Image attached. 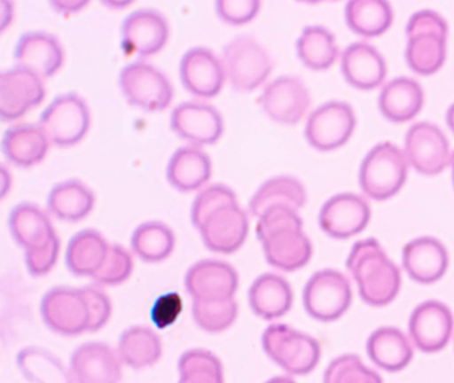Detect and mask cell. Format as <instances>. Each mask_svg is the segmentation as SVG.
Instances as JSON below:
<instances>
[{
  "instance_id": "obj_1",
  "label": "cell",
  "mask_w": 454,
  "mask_h": 383,
  "mask_svg": "<svg viewBox=\"0 0 454 383\" xmlns=\"http://www.w3.org/2000/svg\"><path fill=\"white\" fill-rule=\"evenodd\" d=\"M348 270L357 282L364 302L385 306L397 297L401 273L374 238L353 245L347 260Z\"/></svg>"
},
{
  "instance_id": "obj_2",
  "label": "cell",
  "mask_w": 454,
  "mask_h": 383,
  "mask_svg": "<svg viewBox=\"0 0 454 383\" xmlns=\"http://www.w3.org/2000/svg\"><path fill=\"white\" fill-rule=\"evenodd\" d=\"M406 61L416 74H432L442 66L448 24L440 13L424 10L411 15L406 26Z\"/></svg>"
},
{
  "instance_id": "obj_3",
  "label": "cell",
  "mask_w": 454,
  "mask_h": 383,
  "mask_svg": "<svg viewBox=\"0 0 454 383\" xmlns=\"http://www.w3.org/2000/svg\"><path fill=\"white\" fill-rule=\"evenodd\" d=\"M262 343L265 354L292 375L309 374L320 361L317 340L288 324H270L262 334Z\"/></svg>"
},
{
  "instance_id": "obj_4",
  "label": "cell",
  "mask_w": 454,
  "mask_h": 383,
  "mask_svg": "<svg viewBox=\"0 0 454 383\" xmlns=\"http://www.w3.org/2000/svg\"><path fill=\"white\" fill-rule=\"evenodd\" d=\"M408 173V160L398 146L382 143L373 146L363 160L360 185L371 199H390L403 188Z\"/></svg>"
},
{
  "instance_id": "obj_5",
  "label": "cell",
  "mask_w": 454,
  "mask_h": 383,
  "mask_svg": "<svg viewBox=\"0 0 454 383\" xmlns=\"http://www.w3.org/2000/svg\"><path fill=\"white\" fill-rule=\"evenodd\" d=\"M305 310L321 322H333L344 316L352 303V289L344 274L324 269L310 277L302 292Z\"/></svg>"
},
{
  "instance_id": "obj_6",
  "label": "cell",
  "mask_w": 454,
  "mask_h": 383,
  "mask_svg": "<svg viewBox=\"0 0 454 383\" xmlns=\"http://www.w3.org/2000/svg\"><path fill=\"white\" fill-rule=\"evenodd\" d=\"M225 74L233 88L252 90L262 85L272 71L267 50L256 40L239 36L223 48Z\"/></svg>"
},
{
  "instance_id": "obj_7",
  "label": "cell",
  "mask_w": 454,
  "mask_h": 383,
  "mask_svg": "<svg viewBox=\"0 0 454 383\" xmlns=\"http://www.w3.org/2000/svg\"><path fill=\"white\" fill-rule=\"evenodd\" d=\"M89 106L76 93H65L55 98L39 119V127L49 140L60 146L79 143L89 132Z\"/></svg>"
},
{
  "instance_id": "obj_8",
  "label": "cell",
  "mask_w": 454,
  "mask_h": 383,
  "mask_svg": "<svg viewBox=\"0 0 454 383\" xmlns=\"http://www.w3.org/2000/svg\"><path fill=\"white\" fill-rule=\"evenodd\" d=\"M119 84L124 98L145 111H161L172 101L174 90L163 72L145 61H134L121 69Z\"/></svg>"
},
{
  "instance_id": "obj_9",
  "label": "cell",
  "mask_w": 454,
  "mask_h": 383,
  "mask_svg": "<svg viewBox=\"0 0 454 383\" xmlns=\"http://www.w3.org/2000/svg\"><path fill=\"white\" fill-rule=\"evenodd\" d=\"M44 324L62 335L89 332L90 311L81 289L58 286L44 294L41 303Z\"/></svg>"
},
{
  "instance_id": "obj_10",
  "label": "cell",
  "mask_w": 454,
  "mask_h": 383,
  "mask_svg": "<svg viewBox=\"0 0 454 383\" xmlns=\"http://www.w3.org/2000/svg\"><path fill=\"white\" fill-rule=\"evenodd\" d=\"M355 128L352 106L342 101H329L310 113L305 137L318 151H333L349 140Z\"/></svg>"
},
{
  "instance_id": "obj_11",
  "label": "cell",
  "mask_w": 454,
  "mask_h": 383,
  "mask_svg": "<svg viewBox=\"0 0 454 383\" xmlns=\"http://www.w3.org/2000/svg\"><path fill=\"white\" fill-rule=\"evenodd\" d=\"M408 326L411 342L419 350L437 353L448 345L453 334V313L440 301H425L411 311Z\"/></svg>"
},
{
  "instance_id": "obj_12",
  "label": "cell",
  "mask_w": 454,
  "mask_h": 383,
  "mask_svg": "<svg viewBox=\"0 0 454 383\" xmlns=\"http://www.w3.org/2000/svg\"><path fill=\"white\" fill-rule=\"evenodd\" d=\"M44 95L41 76L20 66L7 69L0 76V117L4 121L20 119L41 104Z\"/></svg>"
},
{
  "instance_id": "obj_13",
  "label": "cell",
  "mask_w": 454,
  "mask_h": 383,
  "mask_svg": "<svg viewBox=\"0 0 454 383\" xmlns=\"http://www.w3.org/2000/svg\"><path fill=\"white\" fill-rule=\"evenodd\" d=\"M406 160L424 175H437L450 162L449 143L437 125L417 122L405 136Z\"/></svg>"
},
{
  "instance_id": "obj_14",
  "label": "cell",
  "mask_w": 454,
  "mask_h": 383,
  "mask_svg": "<svg viewBox=\"0 0 454 383\" xmlns=\"http://www.w3.org/2000/svg\"><path fill=\"white\" fill-rule=\"evenodd\" d=\"M371 220L368 202L355 193H339L323 205L318 215L321 229L333 238L361 233Z\"/></svg>"
},
{
  "instance_id": "obj_15",
  "label": "cell",
  "mask_w": 454,
  "mask_h": 383,
  "mask_svg": "<svg viewBox=\"0 0 454 383\" xmlns=\"http://www.w3.org/2000/svg\"><path fill=\"white\" fill-rule=\"evenodd\" d=\"M70 372L74 383H119L121 359L107 343H83L71 356Z\"/></svg>"
},
{
  "instance_id": "obj_16",
  "label": "cell",
  "mask_w": 454,
  "mask_h": 383,
  "mask_svg": "<svg viewBox=\"0 0 454 383\" xmlns=\"http://www.w3.org/2000/svg\"><path fill=\"white\" fill-rule=\"evenodd\" d=\"M249 223L246 212L235 204L225 205L212 213L201 223V238L212 252L230 254L240 249L248 234Z\"/></svg>"
},
{
  "instance_id": "obj_17",
  "label": "cell",
  "mask_w": 454,
  "mask_h": 383,
  "mask_svg": "<svg viewBox=\"0 0 454 383\" xmlns=\"http://www.w3.org/2000/svg\"><path fill=\"white\" fill-rule=\"evenodd\" d=\"M238 286V271L223 261H200L191 266L185 276V289L193 300H230L235 295Z\"/></svg>"
},
{
  "instance_id": "obj_18",
  "label": "cell",
  "mask_w": 454,
  "mask_h": 383,
  "mask_svg": "<svg viewBox=\"0 0 454 383\" xmlns=\"http://www.w3.org/2000/svg\"><path fill=\"white\" fill-rule=\"evenodd\" d=\"M169 28L166 18L155 10L129 13L121 27V45L127 53L155 55L166 45Z\"/></svg>"
},
{
  "instance_id": "obj_19",
  "label": "cell",
  "mask_w": 454,
  "mask_h": 383,
  "mask_svg": "<svg viewBox=\"0 0 454 383\" xmlns=\"http://www.w3.org/2000/svg\"><path fill=\"white\" fill-rule=\"evenodd\" d=\"M260 103L270 119L294 124L309 106V92L299 77L280 76L265 87Z\"/></svg>"
},
{
  "instance_id": "obj_20",
  "label": "cell",
  "mask_w": 454,
  "mask_h": 383,
  "mask_svg": "<svg viewBox=\"0 0 454 383\" xmlns=\"http://www.w3.org/2000/svg\"><path fill=\"white\" fill-rule=\"evenodd\" d=\"M179 72L183 85L199 98H214L224 84V64L207 48L187 51L180 60Z\"/></svg>"
},
{
  "instance_id": "obj_21",
  "label": "cell",
  "mask_w": 454,
  "mask_h": 383,
  "mask_svg": "<svg viewBox=\"0 0 454 383\" xmlns=\"http://www.w3.org/2000/svg\"><path fill=\"white\" fill-rule=\"evenodd\" d=\"M171 127L177 136L195 145L216 143L224 129L217 109L208 104L195 101L180 104L174 109Z\"/></svg>"
},
{
  "instance_id": "obj_22",
  "label": "cell",
  "mask_w": 454,
  "mask_h": 383,
  "mask_svg": "<svg viewBox=\"0 0 454 383\" xmlns=\"http://www.w3.org/2000/svg\"><path fill=\"white\" fill-rule=\"evenodd\" d=\"M260 242L268 262L281 270L301 269L312 257V244L302 231V225L276 229Z\"/></svg>"
},
{
  "instance_id": "obj_23",
  "label": "cell",
  "mask_w": 454,
  "mask_h": 383,
  "mask_svg": "<svg viewBox=\"0 0 454 383\" xmlns=\"http://www.w3.org/2000/svg\"><path fill=\"white\" fill-rule=\"evenodd\" d=\"M403 263L411 279L419 284H433L446 273L448 250L437 238L419 237L403 246Z\"/></svg>"
},
{
  "instance_id": "obj_24",
  "label": "cell",
  "mask_w": 454,
  "mask_h": 383,
  "mask_svg": "<svg viewBox=\"0 0 454 383\" xmlns=\"http://www.w3.org/2000/svg\"><path fill=\"white\" fill-rule=\"evenodd\" d=\"M17 66L41 77H50L62 66L63 50L57 37L47 32H26L15 47Z\"/></svg>"
},
{
  "instance_id": "obj_25",
  "label": "cell",
  "mask_w": 454,
  "mask_h": 383,
  "mask_svg": "<svg viewBox=\"0 0 454 383\" xmlns=\"http://www.w3.org/2000/svg\"><path fill=\"white\" fill-rule=\"evenodd\" d=\"M341 71L353 87L373 90L384 82L387 64L373 45L357 42L350 44L342 53Z\"/></svg>"
},
{
  "instance_id": "obj_26",
  "label": "cell",
  "mask_w": 454,
  "mask_h": 383,
  "mask_svg": "<svg viewBox=\"0 0 454 383\" xmlns=\"http://www.w3.org/2000/svg\"><path fill=\"white\" fill-rule=\"evenodd\" d=\"M294 303L291 285L281 276L265 273L257 277L249 289V305L260 318L272 321L286 316Z\"/></svg>"
},
{
  "instance_id": "obj_27",
  "label": "cell",
  "mask_w": 454,
  "mask_h": 383,
  "mask_svg": "<svg viewBox=\"0 0 454 383\" xmlns=\"http://www.w3.org/2000/svg\"><path fill=\"white\" fill-rule=\"evenodd\" d=\"M369 358L385 371L397 372L405 369L413 359V346L397 327H380L372 332L366 342Z\"/></svg>"
},
{
  "instance_id": "obj_28",
  "label": "cell",
  "mask_w": 454,
  "mask_h": 383,
  "mask_svg": "<svg viewBox=\"0 0 454 383\" xmlns=\"http://www.w3.org/2000/svg\"><path fill=\"white\" fill-rule=\"evenodd\" d=\"M10 231L25 250L38 249L57 237L46 213L31 202L17 205L10 213Z\"/></svg>"
},
{
  "instance_id": "obj_29",
  "label": "cell",
  "mask_w": 454,
  "mask_h": 383,
  "mask_svg": "<svg viewBox=\"0 0 454 383\" xmlns=\"http://www.w3.org/2000/svg\"><path fill=\"white\" fill-rule=\"evenodd\" d=\"M424 104V90L411 77H395L382 88L379 98L381 113L390 121L403 122L413 119Z\"/></svg>"
},
{
  "instance_id": "obj_30",
  "label": "cell",
  "mask_w": 454,
  "mask_h": 383,
  "mask_svg": "<svg viewBox=\"0 0 454 383\" xmlns=\"http://www.w3.org/2000/svg\"><path fill=\"white\" fill-rule=\"evenodd\" d=\"M2 149L10 161L20 167H31L46 156L49 137L39 124L12 125L4 132Z\"/></svg>"
},
{
  "instance_id": "obj_31",
  "label": "cell",
  "mask_w": 454,
  "mask_h": 383,
  "mask_svg": "<svg viewBox=\"0 0 454 383\" xmlns=\"http://www.w3.org/2000/svg\"><path fill=\"white\" fill-rule=\"evenodd\" d=\"M209 157L195 146H183L172 154L167 167V178L177 191L192 192L211 177Z\"/></svg>"
},
{
  "instance_id": "obj_32",
  "label": "cell",
  "mask_w": 454,
  "mask_h": 383,
  "mask_svg": "<svg viewBox=\"0 0 454 383\" xmlns=\"http://www.w3.org/2000/svg\"><path fill=\"white\" fill-rule=\"evenodd\" d=\"M110 245L94 229L79 231L68 242L66 263L71 273L79 277H94L107 257Z\"/></svg>"
},
{
  "instance_id": "obj_33",
  "label": "cell",
  "mask_w": 454,
  "mask_h": 383,
  "mask_svg": "<svg viewBox=\"0 0 454 383\" xmlns=\"http://www.w3.org/2000/svg\"><path fill=\"white\" fill-rule=\"evenodd\" d=\"M307 193L296 178L289 176L272 178L262 184L249 202V210L256 217H262L267 210L275 207H286L297 210L304 207Z\"/></svg>"
},
{
  "instance_id": "obj_34",
  "label": "cell",
  "mask_w": 454,
  "mask_h": 383,
  "mask_svg": "<svg viewBox=\"0 0 454 383\" xmlns=\"http://www.w3.org/2000/svg\"><path fill=\"white\" fill-rule=\"evenodd\" d=\"M163 353L160 338L150 327L132 326L119 338L118 354L121 362L132 369L153 366Z\"/></svg>"
},
{
  "instance_id": "obj_35",
  "label": "cell",
  "mask_w": 454,
  "mask_h": 383,
  "mask_svg": "<svg viewBox=\"0 0 454 383\" xmlns=\"http://www.w3.org/2000/svg\"><path fill=\"white\" fill-rule=\"evenodd\" d=\"M95 204V196L89 186L79 180L57 184L47 199L49 210L60 220L79 221L89 215Z\"/></svg>"
},
{
  "instance_id": "obj_36",
  "label": "cell",
  "mask_w": 454,
  "mask_h": 383,
  "mask_svg": "<svg viewBox=\"0 0 454 383\" xmlns=\"http://www.w3.org/2000/svg\"><path fill=\"white\" fill-rule=\"evenodd\" d=\"M348 27L363 36L384 34L393 20V11L385 0H350L345 7Z\"/></svg>"
},
{
  "instance_id": "obj_37",
  "label": "cell",
  "mask_w": 454,
  "mask_h": 383,
  "mask_svg": "<svg viewBox=\"0 0 454 383\" xmlns=\"http://www.w3.org/2000/svg\"><path fill=\"white\" fill-rule=\"evenodd\" d=\"M18 367L31 383H74L71 372L50 351L41 348H27L17 356Z\"/></svg>"
},
{
  "instance_id": "obj_38",
  "label": "cell",
  "mask_w": 454,
  "mask_h": 383,
  "mask_svg": "<svg viewBox=\"0 0 454 383\" xmlns=\"http://www.w3.org/2000/svg\"><path fill=\"white\" fill-rule=\"evenodd\" d=\"M297 55L308 68L326 69L339 56L336 39L329 29L320 26L304 28L297 40Z\"/></svg>"
},
{
  "instance_id": "obj_39",
  "label": "cell",
  "mask_w": 454,
  "mask_h": 383,
  "mask_svg": "<svg viewBox=\"0 0 454 383\" xmlns=\"http://www.w3.org/2000/svg\"><path fill=\"white\" fill-rule=\"evenodd\" d=\"M132 249L145 262H159L171 255L175 246L174 231L159 221L142 223L135 229Z\"/></svg>"
},
{
  "instance_id": "obj_40",
  "label": "cell",
  "mask_w": 454,
  "mask_h": 383,
  "mask_svg": "<svg viewBox=\"0 0 454 383\" xmlns=\"http://www.w3.org/2000/svg\"><path fill=\"white\" fill-rule=\"evenodd\" d=\"M177 369L179 383H224L222 362L208 350L185 351L179 358Z\"/></svg>"
},
{
  "instance_id": "obj_41",
  "label": "cell",
  "mask_w": 454,
  "mask_h": 383,
  "mask_svg": "<svg viewBox=\"0 0 454 383\" xmlns=\"http://www.w3.org/2000/svg\"><path fill=\"white\" fill-rule=\"evenodd\" d=\"M192 316L200 329L220 332L232 326L238 317V303L233 298L223 301L193 300Z\"/></svg>"
},
{
  "instance_id": "obj_42",
  "label": "cell",
  "mask_w": 454,
  "mask_h": 383,
  "mask_svg": "<svg viewBox=\"0 0 454 383\" xmlns=\"http://www.w3.org/2000/svg\"><path fill=\"white\" fill-rule=\"evenodd\" d=\"M324 383H382L379 372L363 363L355 354L333 359L324 372Z\"/></svg>"
},
{
  "instance_id": "obj_43",
  "label": "cell",
  "mask_w": 454,
  "mask_h": 383,
  "mask_svg": "<svg viewBox=\"0 0 454 383\" xmlns=\"http://www.w3.org/2000/svg\"><path fill=\"white\" fill-rule=\"evenodd\" d=\"M235 202H238L236 194L228 186L217 184V185L204 189L196 197L192 204V209H191V218H192L193 225L198 229L200 228L201 223L212 213L216 212L217 209L225 207V205L235 204Z\"/></svg>"
},
{
  "instance_id": "obj_44",
  "label": "cell",
  "mask_w": 454,
  "mask_h": 383,
  "mask_svg": "<svg viewBox=\"0 0 454 383\" xmlns=\"http://www.w3.org/2000/svg\"><path fill=\"white\" fill-rule=\"evenodd\" d=\"M132 268L129 253L121 245H110L105 262L92 278L103 285H119L131 276Z\"/></svg>"
},
{
  "instance_id": "obj_45",
  "label": "cell",
  "mask_w": 454,
  "mask_h": 383,
  "mask_svg": "<svg viewBox=\"0 0 454 383\" xmlns=\"http://www.w3.org/2000/svg\"><path fill=\"white\" fill-rule=\"evenodd\" d=\"M183 311V298L177 292H168L156 298L151 309V319L156 329L163 330L174 324Z\"/></svg>"
},
{
  "instance_id": "obj_46",
  "label": "cell",
  "mask_w": 454,
  "mask_h": 383,
  "mask_svg": "<svg viewBox=\"0 0 454 383\" xmlns=\"http://www.w3.org/2000/svg\"><path fill=\"white\" fill-rule=\"evenodd\" d=\"M84 300L89 305L90 311V326L89 332H98L102 329L111 317L113 306H111L110 298L107 297L103 290L99 287L86 286L82 287Z\"/></svg>"
},
{
  "instance_id": "obj_47",
  "label": "cell",
  "mask_w": 454,
  "mask_h": 383,
  "mask_svg": "<svg viewBox=\"0 0 454 383\" xmlns=\"http://www.w3.org/2000/svg\"><path fill=\"white\" fill-rule=\"evenodd\" d=\"M260 2L257 0H217V15L228 24L248 23L259 12Z\"/></svg>"
},
{
  "instance_id": "obj_48",
  "label": "cell",
  "mask_w": 454,
  "mask_h": 383,
  "mask_svg": "<svg viewBox=\"0 0 454 383\" xmlns=\"http://www.w3.org/2000/svg\"><path fill=\"white\" fill-rule=\"evenodd\" d=\"M60 244L58 237L38 249L26 250V265L30 274L35 277L49 273L58 261Z\"/></svg>"
},
{
  "instance_id": "obj_49",
  "label": "cell",
  "mask_w": 454,
  "mask_h": 383,
  "mask_svg": "<svg viewBox=\"0 0 454 383\" xmlns=\"http://www.w3.org/2000/svg\"><path fill=\"white\" fill-rule=\"evenodd\" d=\"M86 4V0H58L51 3L52 7L60 13L78 12Z\"/></svg>"
},
{
  "instance_id": "obj_50",
  "label": "cell",
  "mask_w": 454,
  "mask_h": 383,
  "mask_svg": "<svg viewBox=\"0 0 454 383\" xmlns=\"http://www.w3.org/2000/svg\"><path fill=\"white\" fill-rule=\"evenodd\" d=\"M2 11H0V29H4L7 24L12 21V4L7 2H0Z\"/></svg>"
},
{
  "instance_id": "obj_51",
  "label": "cell",
  "mask_w": 454,
  "mask_h": 383,
  "mask_svg": "<svg viewBox=\"0 0 454 383\" xmlns=\"http://www.w3.org/2000/svg\"><path fill=\"white\" fill-rule=\"evenodd\" d=\"M446 121H448L449 128H450L454 133V104L449 106L448 113H446Z\"/></svg>"
},
{
  "instance_id": "obj_52",
  "label": "cell",
  "mask_w": 454,
  "mask_h": 383,
  "mask_svg": "<svg viewBox=\"0 0 454 383\" xmlns=\"http://www.w3.org/2000/svg\"><path fill=\"white\" fill-rule=\"evenodd\" d=\"M265 383H296L292 378L289 377H275L272 379L267 380Z\"/></svg>"
},
{
  "instance_id": "obj_53",
  "label": "cell",
  "mask_w": 454,
  "mask_h": 383,
  "mask_svg": "<svg viewBox=\"0 0 454 383\" xmlns=\"http://www.w3.org/2000/svg\"><path fill=\"white\" fill-rule=\"evenodd\" d=\"M106 4L114 5V7H123V5L129 4V0L127 2H106Z\"/></svg>"
},
{
  "instance_id": "obj_54",
  "label": "cell",
  "mask_w": 454,
  "mask_h": 383,
  "mask_svg": "<svg viewBox=\"0 0 454 383\" xmlns=\"http://www.w3.org/2000/svg\"><path fill=\"white\" fill-rule=\"evenodd\" d=\"M450 165H451V177H453V184H454V152L453 154L450 156Z\"/></svg>"
}]
</instances>
